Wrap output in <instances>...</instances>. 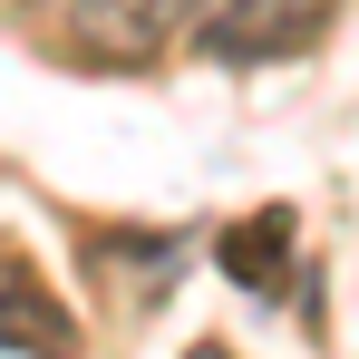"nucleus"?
Segmentation results:
<instances>
[{"label": "nucleus", "instance_id": "nucleus-1", "mask_svg": "<svg viewBox=\"0 0 359 359\" xmlns=\"http://www.w3.org/2000/svg\"><path fill=\"white\" fill-rule=\"evenodd\" d=\"M330 10H340V0H204L194 49L214 68H262V59L311 49V39L330 29Z\"/></svg>", "mask_w": 359, "mask_h": 359}, {"label": "nucleus", "instance_id": "nucleus-2", "mask_svg": "<svg viewBox=\"0 0 359 359\" xmlns=\"http://www.w3.org/2000/svg\"><path fill=\"white\" fill-rule=\"evenodd\" d=\"M184 20H204V0H68L59 39L88 68H146Z\"/></svg>", "mask_w": 359, "mask_h": 359}, {"label": "nucleus", "instance_id": "nucleus-3", "mask_svg": "<svg viewBox=\"0 0 359 359\" xmlns=\"http://www.w3.org/2000/svg\"><path fill=\"white\" fill-rule=\"evenodd\" d=\"M0 350H20V359H78V320L59 311V292H49L20 252H0Z\"/></svg>", "mask_w": 359, "mask_h": 359}, {"label": "nucleus", "instance_id": "nucleus-4", "mask_svg": "<svg viewBox=\"0 0 359 359\" xmlns=\"http://www.w3.org/2000/svg\"><path fill=\"white\" fill-rule=\"evenodd\" d=\"M282 243H292V214H252V233H243V243H224V272L262 292V282H272V252H282Z\"/></svg>", "mask_w": 359, "mask_h": 359}, {"label": "nucleus", "instance_id": "nucleus-5", "mask_svg": "<svg viewBox=\"0 0 359 359\" xmlns=\"http://www.w3.org/2000/svg\"><path fill=\"white\" fill-rule=\"evenodd\" d=\"M194 359H224V350H194Z\"/></svg>", "mask_w": 359, "mask_h": 359}]
</instances>
